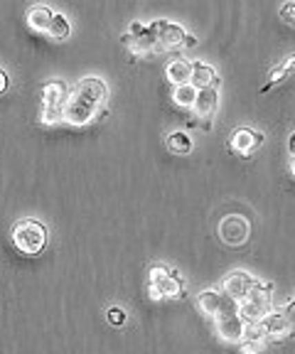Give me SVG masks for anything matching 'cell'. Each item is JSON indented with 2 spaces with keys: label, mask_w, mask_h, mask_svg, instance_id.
Listing matches in <instances>:
<instances>
[{
  "label": "cell",
  "mask_w": 295,
  "mask_h": 354,
  "mask_svg": "<svg viewBox=\"0 0 295 354\" xmlns=\"http://www.w3.org/2000/svg\"><path fill=\"white\" fill-rule=\"evenodd\" d=\"M108 320L114 322V325H123V320H125L123 310H119V308H111V310H108Z\"/></svg>",
  "instance_id": "23"
},
{
  "label": "cell",
  "mask_w": 295,
  "mask_h": 354,
  "mask_svg": "<svg viewBox=\"0 0 295 354\" xmlns=\"http://www.w3.org/2000/svg\"><path fill=\"white\" fill-rule=\"evenodd\" d=\"M123 42H125V47H128V50H131L136 57L160 52L158 50V42H155L153 28H150V25H143V23H133L131 30L123 35Z\"/></svg>",
  "instance_id": "7"
},
{
  "label": "cell",
  "mask_w": 295,
  "mask_h": 354,
  "mask_svg": "<svg viewBox=\"0 0 295 354\" xmlns=\"http://www.w3.org/2000/svg\"><path fill=\"white\" fill-rule=\"evenodd\" d=\"M256 283L258 281H254V278H251L249 273H244V271H234V273L227 275V281H224V295H229L232 300L241 303V300L251 293V288H254Z\"/></svg>",
  "instance_id": "12"
},
{
  "label": "cell",
  "mask_w": 295,
  "mask_h": 354,
  "mask_svg": "<svg viewBox=\"0 0 295 354\" xmlns=\"http://www.w3.org/2000/svg\"><path fill=\"white\" fill-rule=\"evenodd\" d=\"M108 89L99 77H84L69 89L64 104V121L74 126H86L106 113Z\"/></svg>",
  "instance_id": "1"
},
{
  "label": "cell",
  "mask_w": 295,
  "mask_h": 354,
  "mask_svg": "<svg viewBox=\"0 0 295 354\" xmlns=\"http://www.w3.org/2000/svg\"><path fill=\"white\" fill-rule=\"evenodd\" d=\"M167 148L175 153H187L190 148H192V141H190L187 133H180V130H177V133L167 135Z\"/></svg>",
  "instance_id": "20"
},
{
  "label": "cell",
  "mask_w": 295,
  "mask_h": 354,
  "mask_svg": "<svg viewBox=\"0 0 295 354\" xmlns=\"http://www.w3.org/2000/svg\"><path fill=\"white\" fill-rule=\"evenodd\" d=\"M214 327L221 337L229 340V342H238L244 340V320L241 315L232 313V315H221V317H214Z\"/></svg>",
  "instance_id": "13"
},
{
  "label": "cell",
  "mask_w": 295,
  "mask_h": 354,
  "mask_svg": "<svg viewBox=\"0 0 295 354\" xmlns=\"http://www.w3.org/2000/svg\"><path fill=\"white\" fill-rule=\"evenodd\" d=\"M271 313V288L256 283L251 293L238 303V315L244 322H261Z\"/></svg>",
  "instance_id": "6"
},
{
  "label": "cell",
  "mask_w": 295,
  "mask_h": 354,
  "mask_svg": "<svg viewBox=\"0 0 295 354\" xmlns=\"http://www.w3.org/2000/svg\"><path fill=\"white\" fill-rule=\"evenodd\" d=\"M288 168H290V173L295 175V155H290V163H288Z\"/></svg>",
  "instance_id": "28"
},
{
  "label": "cell",
  "mask_w": 295,
  "mask_h": 354,
  "mask_svg": "<svg viewBox=\"0 0 295 354\" xmlns=\"http://www.w3.org/2000/svg\"><path fill=\"white\" fill-rule=\"evenodd\" d=\"M199 308L205 310L207 315L212 317H221V315H232V313H238V303L232 300L229 295H221L216 291H202L197 298Z\"/></svg>",
  "instance_id": "9"
},
{
  "label": "cell",
  "mask_w": 295,
  "mask_h": 354,
  "mask_svg": "<svg viewBox=\"0 0 295 354\" xmlns=\"http://www.w3.org/2000/svg\"><path fill=\"white\" fill-rule=\"evenodd\" d=\"M50 35H52V37H57V39L67 37V35H69V20H67V17L57 12V15H54V20H52Z\"/></svg>",
  "instance_id": "21"
},
{
  "label": "cell",
  "mask_w": 295,
  "mask_h": 354,
  "mask_svg": "<svg viewBox=\"0 0 295 354\" xmlns=\"http://www.w3.org/2000/svg\"><path fill=\"white\" fill-rule=\"evenodd\" d=\"M194 96H197V89H194L192 84L175 86V91H172V99H175L177 106H187V108H192Z\"/></svg>",
  "instance_id": "19"
},
{
  "label": "cell",
  "mask_w": 295,
  "mask_h": 354,
  "mask_svg": "<svg viewBox=\"0 0 295 354\" xmlns=\"http://www.w3.org/2000/svg\"><path fill=\"white\" fill-rule=\"evenodd\" d=\"M6 89H8V74L0 69V94H3Z\"/></svg>",
  "instance_id": "26"
},
{
  "label": "cell",
  "mask_w": 295,
  "mask_h": 354,
  "mask_svg": "<svg viewBox=\"0 0 295 354\" xmlns=\"http://www.w3.org/2000/svg\"><path fill=\"white\" fill-rule=\"evenodd\" d=\"M69 86L62 79H52L40 89V118L42 124H57L64 118V104H67Z\"/></svg>",
  "instance_id": "2"
},
{
  "label": "cell",
  "mask_w": 295,
  "mask_h": 354,
  "mask_svg": "<svg viewBox=\"0 0 295 354\" xmlns=\"http://www.w3.org/2000/svg\"><path fill=\"white\" fill-rule=\"evenodd\" d=\"M10 236H12V244L17 246V251H23L25 256H37L47 244V229L37 219L15 222Z\"/></svg>",
  "instance_id": "3"
},
{
  "label": "cell",
  "mask_w": 295,
  "mask_h": 354,
  "mask_svg": "<svg viewBox=\"0 0 295 354\" xmlns=\"http://www.w3.org/2000/svg\"><path fill=\"white\" fill-rule=\"evenodd\" d=\"M249 234H251L249 219H246V217H238V214H229L219 224L221 242L229 244V246H241L244 242H249Z\"/></svg>",
  "instance_id": "8"
},
{
  "label": "cell",
  "mask_w": 295,
  "mask_h": 354,
  "mask_svg": "<svg viewBox=\"0 0 295 354\" xmlns=\"http://www.w3.org/2000/svg\"><path fill=\"white\" fill-rule=\"evenodd\" d=\"M290 72H295V55H293V57H288V59H283V62L276 64V67L271 69V74H268V81H266V86H263V91H266L268 86L278 84L281 79L288 77Z\"/></svg>",
  "instance_id": "18"
},
{
  "label": "cell",
  "mask_w": 295,
  "mask_h": 354,
  "mask_svg": "<svg viewBox=\"0 0 295 354\" xmlns=\"http://www.w3.org/2000/svg\"><path fill=\"white\" fill-rule=\"evenodd\" d=\"M281 17L288 20L290 25H295V3H285V6L281 8Z\"/></svg>",
  "instance_id": "22"
},
{
  "label": "cell",
  "mask_w": 295,
  "mask_h": 354,
  "mask_svg": "<svg viewBox=\"0 0 295 354\" xmlns=\"http://www.w3.org/2000/svg\"><path fill=\"white\" fill-rule=\"evenodd\" d=\"M258 352V344L254 342V340H246L244 344H241V354H256Z\"/></svg>",
  "instance_id": "24"
},
{
  "label": "cell",
  "mask_w": 295,
  "mask_h": 354,
  "mask_svg": "<svg viewBox=\"0 0 295 354\" xmlns=\"http://www.w3.org/2000/svg\"><path fill=\"white\" fill-rule=\"evenodd\" d=\"M165 77L170 79V81L175 86L190 84V79H192V62H185V59H175V62L167 64V69H165Z\"/></svg>",
  "instance_id": "17"
},
{
  "label": "cell",
  "mask_w": 295,
  "mask_h": 354,
  "mask_svg": "<svg viewBox=\"0 0 295 354\" xmlns=\"http://www.w3.org/2000/svg\"><path fill=\"white\" fill-rule=\"evenodd\" d=\"M283 315H285V317H288L290 327H295V300L288 305V308H285V313H283Z\"/></svg>",
  "instance_id": "25"
},
{
  "label": "cell",
  "mask_w": 295,
  "mask_h": 354,
  "mask_svg": "<svg viewBox=\"0 0 295 354\" xmlns=\"http://www.w3.org/2000/svg\"><path fill=\"white\" fill-rule=\"evenodd\" d=\"M54 15H57V12L52 10V8H47V6H30L28 8V23H30V28L40 30V32H50Z\"/></svg>",
  "instance_id": "16"
},
{
  "label": "cell",
  "mask_w": 295,
  "mask_h": 354,
  "mask_svg": "<svg viewBox=\"0 0 295 354\" xmlns=\"http://www.w3.org/2000/svg\"><path fill=\"white\" fill-rule=\"evenodd\" d=\"M190 84L194 86V89H216V84H219V77H216V72L210 67V64L205 62H192V79H190Z\"/></svg>",
  "instance_id": "14"
},
{
  "label": "cell",
  "mask_w": 295,
  "mask_h": 354,
  "mask_svg": "<svg viewBox=\"0 0 295 354\" xmlns=\"http://www.w3.org/2000/svg\"><path fill=\"white\" fill-rule=\"evenodd\" d=\"M148 288L153 293V298H182L185 293V281L175 271H167L165 266H153L148 271Z\"/></svg>",
  "instance_id": "4"
},
{
  "label": "cell",
  "mask_w": 295,
  "mask_h": 354,
  "mask_svg": "<svg viewBox=\"0 0 295 354\" xmlns=\"http://www.w3.org/2000/svg\"><path fill=\"white\" fill-rule=\"evenodd\" d=\"M288 148H290V155H295V133L290 135V141H288Z\"/></svg>",
  "instance_id": "27"
},
{
  "label": "cell",
  "mask_w": 295,
  "mask_h": 354,
  "mask_svg": "<svg viewBox=\"0 0 295 354\" xmlns=\"http://www.w3.org/2000/svg\"><path fill=\"white\" fill-rule=\"evenodd\" d=\"M263 143V135L258 133V130H251V128H236L232 133V138H229V148H232V153H236V155H251V153L256 150V148Z\"/></svg>",
  "instance_id": "11"
},
{
  "label": "cell",
  "mask_w": 295,
  "mask_h": 354,
  "mask_svg": "<svg viewBox=\"0 0 295 354\" xmlns=\"http://www.w3.org/2000/svg\"><path fill=\"white\" fill-rule=\"evenodd\" d=\"M261 327H263V335H271L273 340L285 337V335L293 330L290 322H288V317H285L283 313H268L261 320Z\"/></svg>",
  "instance_id": "15"
},
{
  "label": "cell",
  "mask_w": 295,
  "mask_h": 354,
  "mask_svg": "<svg viewBox=\"0 0 295 354\" xmlns=\"http://www.w3.org/2000/svg\"><path fill=\"white\" fill-rule=\"evenodd\" d=\"M150 28L155 32V42H158L160 52H180L194 45V37L185 32L180 25H172L167 20H155V23H150Z\"/></svg>",
  "instance_id": "5"
},
{
  "label": "cell",
  "mask_w": 295,
  "mask_h": 354,
  "mask_svg": "<svg viewBox=\"0 0 295 354\" xmlns=\"http://www.w3.org/2000/svg\"><path fill=\"white\" fill-rule=\"evenodd\" d=\"M216 106H219V96H216V89H199L197 96H194V104H192V116L199 121L202 128H210L212 126V118L216 113Z\"/></svg>",
  "instance_id": "10"
}]
</instances>
